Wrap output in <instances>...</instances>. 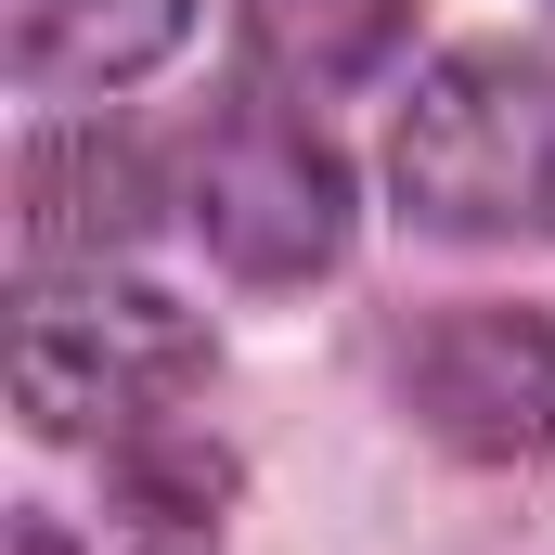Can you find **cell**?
<instances>
[{
	"mask_svg": "<svg viewBox=\"0 0 555 555\" xmlns=\"http://www.w3.org/2000/svg\"><path fill=\"white\" fill-rule=\"evenodd\" d=\"M233 530V452L207 426H130L104 439V543L130 555H220Z\"/></svg>",
	"mask_w": 555,
	"mask_h": 555,
	"instance_id": "6",
	"label": "cell"
},
{
	"mask_svg": "<svg viewBox=\"0 0 555 555\" xmlns=\"http://www.w3.org/2000/svg\"><path fill=\"white\" fill-rule=\"evenodd\" d=\"M13 555H78V543H65L52 517H26V530H13Z\"/></svg>",
	"mask_w": 555,
	"mask_h": 555,
	"instance_id": "9",
	"label": "cell"
},
{
	"mask_svg": "<svg viewBox=\"0 0 555 555\" xmlns=\"http://www.w3.org/2000/svg\"><path fill=\"white\" fill-rule=\"evenodd\" d=\"M155 207H168L155 155L117 117H65V130H39L13 155V246H26V272H104L117 246H142Z\"/></svg>",
	"mask_w": 555,
	"mask_h": 555,
	"instance_id": "5",
	"label": "cell"
},
{
	"mask_svg": "<svg viewBox=\"0 0 555 555\" xmlns=\"http://www.w3.org/2000/svg\"><path fill=\"white\" fill-rule=\"evenodd\" d=\"M401 401L465 465H543L555 452V310H439L401 349Z\"/></svg>",
	"mask_w": 555,
	"mask_h": 555,
	"instance_id": "4",
	"label": "cell"
},
{
	"mask_svg": "<svg viewBox=\"0 0 555 555\" xmlns=\"http://www.w3.org/2000/svg\"><path fill=\"white\" fill-rule=\"evenodd\" d=\"M233 26H246V65H259L272 91L323 104V91H362V78L401 52L414 0H233Z\"/></svg>",
	"mask_w": 555,
	"mask_h": 555,
	"instance_id": "8",
	"label": "cell"
},
{
	"mask_svg": "<svg viewBox=\"0 0 555 555\" xmlns=\"http://www.w3.org/2000/svg\"><path fill=\"white\" fill-rule=\"evenodd\" d=\"M194 26V0H0V65L13 91H117L142 65H168Z\"/></svg>",
	"mask_w": 555,
	"mask_h": 555,
	"instance_id": "7",
	"label": "cell"
},
{
	"mask_svg": "<svg viewBox=\"0 0 555 555\" xmlns=\"http://www.w3.org/2000/svg\"><path fill=\"white\" fill-rule=\"evenodd\" d=\"M401 220L452 246H555V52H452L388 130Z\"/></svg>",
	"mask_w": 555,
	"mask_h": 555,
	"instance_id": "1",
	"label": "cell"
},
{
	"mask_svg": "<svg viewBox=\"0 0 555 555\" xmlns=\"http://www.w3.org/2000/svg\"><path fill=\"white\" fill-rule=\"evenodd\" d=\"M207 323L130 272H26L13 297V414L39 439H130L207 388Z\"/></svg>",
	"mask_w": 555,
	"mask_h": 555,
	"instance_id": "2",
	"label": "cell"
},
{
	"mask_svg": "<svg viewBox=\"0 0 555 555\" xmlns=\"http://www.w3.org/2000/svg\"><path fill=\"white\" fill-rule=\"evenodd\" d=\"M181 207H194L207 259L246 272V284H310V272H336V246H349V168H336V142L310 117H284V104H259V91H233L194 130Z\"/></svg>",
	"mask_w": 555,
	"mask_h": 555,
	"instance_id": "3",
	"label": "cell"
}]
</instances>
